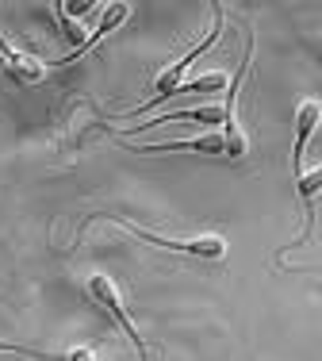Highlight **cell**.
<instances>
[{
    "mask_svg": "<svg viewBox=\"0 0 322 361\" xmlns=\"http://www.w3.org/2000/svg\"><path fill=\"white\" fill-rule=\"evenodd\" d=\"M0 354H20V357H39V361H62V357H54V354H39V350L15 346V342H0Z\"/></svg>",
    "mask_w": 322,
    "mask_h": 361,
    "instance_id": "obj_8",
    "label": "cell"
},
{
    "mask_svg": "<svg viewBox=\"0 0 322 361\" xmlns=\"http://www.w3.org/2000/svg\"><path fill=\"white\" fill-rule=\"evenodd\" d=\"M250 58H253V42L245 47V58H242V66H238V73H234V81H231V100H226V108H223V158H245V150H250V139H245V131H242V123H238V116H234V100H238V85H242V77L245 70H250Z\"/></svg>",
    "mask_w": 322,
    "mask_h": 361,
    "instance_id": "obj_4",
    "label": "cell"
},
{
    "mask_svg": "<svg viewBox=\"0 0 322 361\" xmlns=\"http://www.w3.org/2000/svg\"><path fill=\"white\" fill-rule=\"evenodd\" d=\"M89 296H92V304H96L100 312L112 315V323L120 326L127 338H131V346L139 350V361H150V357H146V342H142L139 326H134L131 315H127V304H123V296H120V285H115L108 273H92V277H89Z\"/></svg>",
    "mask_w": 322,
    "mask_h": 361,
    "instance_id": "obj_2",
    "label": "cell"
},
{
    "mask_svg": "<svg viewBox=\"0 0 322 361\" xmlns=\"http://www.w3.org/2000/svg\"><path fill=\"white\" fill-rule=\"evenodd\" d=\"M318 119H322V104H318V100H303L300 111H295V150H292V173L295 177L303 173V150H307V142H311V135H315Z\"/></svg>",
    "mask_w": 322,
    "mask_h": 361,
    "instance_id": "obj_5",
    "label": "cell"
},
{
    "mask_svg": "<svg viewBox=\"0 0 322 361\" xmlns=\"http://www.w3.org/2000/svg\"><path fill=\"white\" fill-rule=\"evenodd\" d=\"M318 185H322V169H311V173H300V196H303V200H311V196L318 192Z\"/></svg>",
    "mask_w": 322,
    "mask_h": 361,
    "instance_id": "obj_7",
    "label": "cell"
},
{
    "mask_svg": "<svg viewBox=\"0 0 322 361\" xmlns=\"http://www.w3.org/2000/svg\"><path fill=\"white\" fill-rule=\"evenodd\" d=\"M211 12H215V27H211V31H207V39H203V42H196V47H192V50H188V54H184V58H176L173 66H165V70L157 73V81H154V100H150L146 108H154V104H161V100H165V97H173V92H176V85H181V77H184V70H188V66L196 62V58L203 54V50H207L211 42L219 39V27H223V8L215 4V8H211ZM146 108H142V111H146Z\"/></svg>",
    "mask_w": 322,
    "mask_h": 361,
    "instance_id": "obj_3",
    "label": "cell"
},
{
    "mask_svg": "<svg viewBox=\"0 0 322 361\" xmlns=\"http://www.w3.org/2000/svg\"><path fill=\"white\" fill-rule=\"evenodd\" d=\"M0 58H4L8 73H12L20 85H39L42 77H46V66H42L39 58L23 54V50H15V47H8L4 35H0Z\"/></svg>",
    "mask_w": 322,
    "mask_h": 361,
    "instance_id": "obj_6",
    "label": "cell"
},
{
    "mask_svg": "<svg viewBox=\"0 0 322 361\" xmlns=\"http://www.w3.org/2000/svg\"><path fill=\"white\" fill-rule=\"evenodd\" d=\"M62 361H96V354H92L89 346H77V350H65Z\"/></svg>",
    "mask_w": 322,
    "mask_h": 361,
    "instance_id": "obj_9",
    "label": "cell"
},
{
    "mask_svg": "<svg viewBox=\"0 0 322 361\" xmlns=\"http://www.w3.org/2000/svg\"><path fill=\"white\" fill-rule=\"evenodd\" d=\"M96 216H108L112 223H120V227L131 231L134 238L157 246V250H173V254H188V257H207V262H219V257L226 254V238H219V235H203V238H161V235H150V231L134 227L131 219L115 216V212H96Z\"/></svg>",
    "mask_w": 322,
    "mask_h": 361,
    "instance_id": "obj_1",
    "label": "cell"
}]
</instances>
